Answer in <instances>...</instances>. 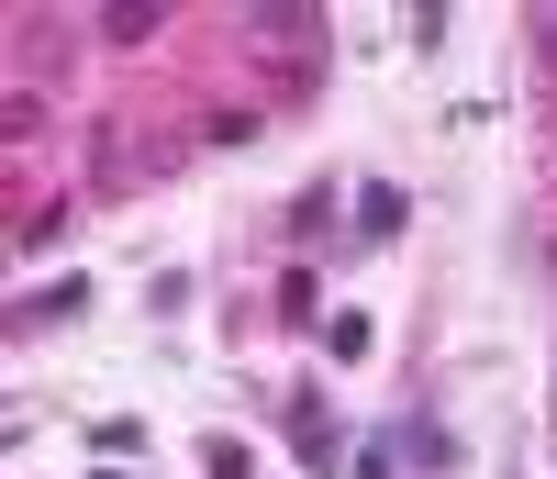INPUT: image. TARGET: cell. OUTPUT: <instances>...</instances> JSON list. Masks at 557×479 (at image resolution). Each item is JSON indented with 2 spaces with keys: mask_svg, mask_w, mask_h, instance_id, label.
<instances>
[{
  "mask_svg": "<svg viewBox=\"0 0 557 479\" xmlns=\"http://www.w3.org/2000/svg\"><path fill=\"white\" fill-rule=\"evenodd\" d=\"M290 457H301L312 479L346 468V435H335V413H323V402H290Z\"/></svg>",
  "mask_w": 557,
  "mask_h": 479,
  "instance_id": "6da1fadb",
  "label": "cell"
},
{
  "mask_svg": "<svg viewBox=\"0 0 557 479\" xmlns=\"http://www.w3.org/2000/svg\"><path fill=\"white\" fill-rule=\"evenodd\" d=\"M357 234H368V246H391V234H401V189L368 179V189H357Z\"/></svg>",
  "mask_w": 557,
  "mask_h": 479,
  "instance_id": "7a4b0ae2",
  "label": "cell"
},
{
  "mask_svg": "<svg viewBox=\"0 0 557 479\" xmlns=\"http://www.w3.org/2000/svg\"><path fill=\"white\" fill-rule=\"evenodd\" d=\"M412 468H457V435H446V423H412Z\"/></svg>",
  "mask_w": 557,
  "mask_h": 479,
  "instance_id": "3957f363",
  "label": "cell"
},
{
  "mask_svg": "<svg viewBox=\"0 0 557 479\" xmlns=\"http://www.w3.org/2000/svg\"><path fill=\"white\" fill-rule=\"evenodd\" d=\"M212 479H257V468H246V446H212Z\"/></svg>",
  "mask_w": 557,
  "mask_h": 479,
  "instance_id": "277c9868",
  "label": "cell"
}]
</instances>
